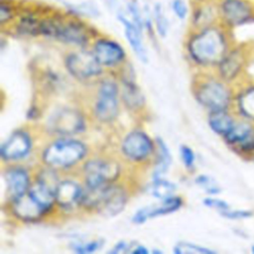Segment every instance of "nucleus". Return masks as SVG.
Segmentation results:
<instances>
[{
  "label": "nucleus",
  "instance_id": "nucleus-2",
  "mask_svg": "<svg viewBox=\"0 0 254 254\" xmlns=\"http://www.w3.org/2000/svg\"><path fill=\"white\" fill-rule=\"evenodd\" d=\"M188 53L190 60L197 65L219 64L226 56L224 36L215 28H207L190 38Z\"/></svg>",
  "mask_w": 254,
  "mask_h": 254
},
{
  "label": "nucleus",
  "instance_id": "nucleus-1",
  "mask_svg": "<svg viewBox=\"0 0 254 254\" xmlns=\"http://www.w3.org/2000/svg\"><path fill=\"white\" fill-rule=\"evenodd\" d=\"M88 157V145L76 136L53 137L42 148L39 160L41 165L59 173H67L74 169L78 170Z\"/></svg>",
  "mask_w": 254,
  "mask_h": 254
},
{
  "label": "nucleus",
  "instance_id": "nucleus-29",
  "mask_svg": "<svg viewBox=\"0 0 254 254\" xmlns=\"http://www.w3.org/2000/svg\"><path fill=\"white\" fill-rule=\"evenodd\" d=\"M180 157L181 161L184 164L185 168L189 172H192L195 166V155L192 149L188 145H181L180 146Z\"/></svg>",
  "mask_w": 254,
  "mask_h": 254
},
{
  "label": "nucleus",
  "instance_id": "nucleus-35",
  "mask_svg": "<svg viewBox=\"0 0 254 254\" xmlns=\"http://www.w3.org/2000/svg\"><path fill=\"white\" fill-rule=\"evenodd\" d=\"M222 216L230 218V219H240V218H246L251 216V212L250 211H245V210H224L220 212Z\"/></svg>",
  "mask_w": 254,
  "mask_h": 254
},
{
  "label": "nucleus",
  "instance_id": "nucleus-4",
  "mask_svg": "<svg viewBox=\"0 0 254 254\" xmlns=\"http://www.w3.org/2000/svg\"><path fill=\"white\" fill-rule=\"evenodd\" d=\"M120 103L119 82L111 77L100 79L92 104L93 118L101 124L113 123L119 116Z\"/></svg>",
  "mask_w": 254,
  "mask_h": 254
},
{
  "label": "nucleus",
  "instance_id": "nucleus-16",
  "mask_svg": "<svg viewBox=\"0 0 254 254\" xmlns=\"http://www.w3.org/2000/svg\"><path fill=\"white\" fill-rule=\"evenodd\" d=\"M120 99L131 112L142 111L146 106V98L136 82V78L120 80Z\"/></svg>",
  "mask_w": 254,
  "mask_h": 254
},
{
  "label": "nucleus",
  "instance_id": "nucleus-19",
  "mask_svg": "<svg viewBox=\"0 0 254 254\" xmlns=\"http://www.w3.org/2000/svg\"><path fill=\"white\" fill-rule=\"evenodd\" d=\"M235 121L226 110L210 111L208 114V125L210 129L221 136H225L233 127Z\"/></svg>",
  "mask_w": 254,
  "mask_h": 254
},
{
  "label": "nucleus",
  "instance_id": "nucleus-11",
  "mask_svg": "<svg viewBox=\"0 0 254 254\" xmlns=\"http://www.w3.org/2000/svg\"><path fill=\"white\" fill-rule=\"evenodd\" d=\"M34 172L21 163L6 164L3 169V178L6 186L7 202L27 193L33 183Z\"/></svg>",
  "mask_w": 254,
  "mask_h": 254
},
{
  "label": "nucleus",
  "instance_id": "nucleus-24",
  "mask_svg": "<svg viewBox=\"0 0 254 254\" xmlns=\"http://www.w3.org/2000/svg\"><path fill=\"white\" fill-rule=\"evenodd\" d=\"M252 130L245 122H235L231 130L224 136V139L228 144H240Z\"/></svg>",
  "mask_w": 254,
  "mask_h": 254
},
{
  "label": "nucleus",
  "instance_id": "nucleus-10",
  "mask_svg": "<svg viewBox=\"0 0 254 254\" xmlns=\"http://www.w3.org/2000/svg\"><path fill=\"white\" fill-rule=\"evenodd\" d=\"M193 93L196 101L209 112L227 110L230 104L228 88L216 79H207L198 83Z\"/></svg>",
  "mask_w": 254,
  "mask_h": 254
},
{
  "label": "nucleus",
  "instance_id": "nucleus-23",
  "mask_svg": "<svg viewBox=\"0 0 254 254\" xmlns=\"http://www.w3.org/2000/svg\"><path fill=\"white\" fill-rule=\"evenodd\" d=\"M238 107L244 116L254 120V87L241 92L238 97Z\"/></svg>",
  "mask_w": 254,
  "mask_h": 254
},
{
  "label": "nucleus",
  "instance_id": "nucleus-40",
  "mask_svg": "<svg viewBox=\"0 0 254 254\" xmlns=\"http://www.w3.org/2000/svg\"><path fill=\"white\" fill-rule=\"evenodd\" d=\"M153 252H154V253H162V251H161V250H154Z\"/></svg>",
  "mask_w": 254,
  "mask_h": 254
},
{
  "label": "nucleus",
  "instance_id": "nucleus-9",
  "mask_svg": "<svg viewBox=\"0 0 254 254\" xmlns=\"http://www.w3.org/2000/svg\"><path fill=\"white\" fill-rule=\"evenodd\" d=\"M41 35L79 47H83L88 42V34L85 28L74 22L43 20L41 21Z\"/></svg>",
  "mask_w": 254,
  "mask_h": 254
},
{
  "label": "nucleus",
  "instance_id": "nucleus-7",
  "mask_svg": "<svg viewBox=\"0 0 254 254\" xmlns=\"http://www.w3.org/2000/svg\"><path fill=\"white\" fill-rule=\"evenodd\" d=\"M64 64L67 73L81 82L97 79L104 73V67L97 62L92 51L71 52L65 56Z\"/></svg>",
  "mask_w": 254,
  "mask_h": 254
},
{
  "label": "nucleus",
  "instance_id": "nucleus-18",
  "mask_svg": "<svg viewBox=\"0 0 254 254\" xmlns=\"http://www.w3.org/2000/svg\"><path fill=\"white\" fill-rule=\"evenodd\" d=\"M118 19L124 26V34L132 51L140 62L146 64L148 62V56L142 41L141 29L134 22L127 20L123 15H119Z\"/></svg>",
  "mask_w": 254,
  "mask_h": 254
},
{
  "label": "nucleus",
  "instance_id": "nucleus-34",
  "mask_svg": "<svg viewBox=\"0 0 254 254\" xmlns=\"http://www.w3.org/2000/svg\"><path fill=\"white\" fill-rule=\"evenodd\" d=\"M172 8L175 14L180 19H185L188 13V8L183 0H174L172 3Z\"/></svg>",
  "mask_w": 254,
  "mask_h": 254
},
{
  "label": "nucleus",
  "instance_id": "nucleus-22",
  "mask_svg": "<svg viewBox=\"0 0 254 254\" xmlns=\"http://www.w3.org/2000/svg\"><path fill=\"white\" fill-rule=\"evenodd\" d=\"M241 64L242 63L240 55L236 53L226 55L218 64L221 77H223L226 80L232 79L239 72Z\"/></svg>",
  "mask_w": 254,
  "mask_h": 254
},
{
  "label": "nucleus",
  "instance_id": "nucleus-5",
  "mask_svg": "<svg viewBox=\"0 0 254 254\" xmlns=\"http://www.w3.org/2000/svg\"><path fill=\"white\" fill-rule=\"evenodd\" d=\"M44 129L51 137L77 136L85 131L86 119L76 108L60 107L48 116Z\"/></svg>",
  "mask_w": 254,
  "mask_h": 254
},
{
  "label": "nucleus",
  "instance_id": "nucleus-33",
  "mask_svg": "<svg viewBox=\"0 0 254 254\" xmlns=\"http://www.w3.org/2000/svg\"><path fill=\"white\" fill-rule=\"evenodd\" d=\"M128 10H129V13L133 19V22L142 30L143 26L145 25L144 24V20H143V17L141 15V12L137 6V4L135 2H131L129 3L128 5Z\"/></svg>",
  "mask_w": 254,
  "mask_h": 254
},
{
  "label": "nucleus",
  "instance_id": "nucleus-20",
  "mask_svg": "<svg viewBox=\"0 0 254 254\" xmlns=\"http://www.w3.org/2000/svg\"><path fill=\"white\" fill-rule=\"evenodd\" d=\"M223 13L227 21L233 24H239L249 17L250 10L240 0H227L223 4Z\"/></svg>",
  "mask_w": 254,
  "mask_h": 254
},
{
  "label": "nucleus",
  "instance_id": "nucleus-8",
  "mask_svg": "<svg viewBox=\"0 0 254 254\" xmlns=\"http://www.w3.org/2000/svg\"><path fill=\"white\" fill-rule=\"evenodd\" d=\"M35 139L27 128L14 130L1 144L0 158L3 164L22 163L34 151Z\"/></svg>",
  "mask_w": 254,
  "mask_h": 254
},
{
  "label": "nucleus",
  "instance_id": "nucleus-38",
  "mask_svg": "<svg viewBox=\"0 0 254 254\" xmlns=\"http://www.w3.org/2000/svg\"><path fill=\"white\" fill-rule=\"evenodd\" d=\"M130 253H132V254H148L149 250L144 245L139 244L138 242H134Z\"/></svg>",
  "mask_w": 254,
  "mask_h": 254
},
{
  "label": "nucleus",
  "instance_id": "nucleus-17",
  "mask_svg": "<svg viewBox=\"0 0 254 254\" xmlns=\"http://www.w3.org/2000/svg\"><path fill=\"white\" fill-rule=\"evenodd\" d=\"M156 151L153 159L152 180L165 178L172 165V154L169 146L161 137L155 138Z\"/></svg>",
  "mask_w": 254,
  "mask_h": 254
},
{
  "label": "nucleus",
  "instance_id": "nucleus-12",
  "mask_svg": "<svg viewBox=\"0 0 254 254\" xmlns=\"http://www.w3.org/2000/svg\"><path fill=\"white\" fill-rule=\"evenodd\" d=\"M84 187L81 181L72 178H63L56 189L57 209L63 212H72L81 208Z\"/></svg>",
  "mask_w": 254,
  "mask_h": 254
},
{
  "label": "nucleus",
  "instance_id": "nucleus-27",
  "mask_svg": "<svg viewBox=\"0 0 254 254\" xmlns=\"http://www.w3.org/2000/svg\"><path fill=\"white\" fill-rule=\"evenodd\" d=\"M18 31L20 34L26 36L41 35V21L31 16L24 17L18 25Z\"/></svg>",
  "mask_w": 254,
  "mask_h": 254
},
{
  "label": "nucleus",
  "instance_id": "nucleus-39",
  "mask_svg": "<svg viewBox=\"0 0 254 254\" xmlns=\"http://www.w3.org/2000/svg\"><path fill=\"white\" fill-rule=\"evenodd\" d=\"M40 116V109L36 105H32L27 112V117L29 120H36Z\"/></svg>",
  "mask_w": 254,
  "mask_h": 254
},
{
  "label": "nucleus",
  "instance_id": "nucleus-30",
  "mask_svg": "<svg viewBox=\"0 0 254 254\" xmlns=\"http://www.w3.org/2000/svg\"><path fill=\"white\" fill-rule=\"evenodd\" d=\"M195 185L200 187L208 194H216L220 191V189L216 186L213 179L207 175H199L194 179Z\"/></svg>",
  "mask_w": 254,
  "mask_h": 254
},
{
  "label": "nucleus",
  "instance_id": "nucleus-37",
  "mask_svg": "<svg viewBox=\"0 0 254 254\" xmlns=\"http://www.w3.org/2000/svg\"><path fill=\"white\" fill-rule=\"evenodd\" d=\"M11 18V11L10 9L5 6L4 4H1L0 7V21L1 23H4L6 21H8Z\"/></svg>",
  "mask_w": 254,
  "mask_h": 254
},
{
  "label": "nucleus",
  "instance_id": "nucleus-13",
  "mask_svg": "<svg viewBox=\"0 0 254 254\" xmlns=\"http://www.w3.org/2000/svg\"><path fill=\"white\" fill-rule=\"evenodd\" d=\"M92 53L104 68H119L126 60L123 47L110 39H99L92 47Z\"/></svg>",
  "mask_w": 254,
  "mask_h": 254
},
{
  "label": "nucleus",
  "instance_id": "nucleus-15",
  "mask_svg": "<svg viewBox=\"0 0 254 254\" xmlns=\"http://www.w3.org/2000/svg\"><path fill=\"white\" fill-rule=\"evenodd\" d=\"M185 204L184 197L174 194L170 197L160 200L158 203L145 205L134 212L131 220L134 224H143L150 218L164 216L178 211Z\"/></svg>",
  "mask_w": 254,
  "mask_h": 254
},
{
  "label": "nucleus",
  "instance_id": "nucleus-6",
  "mask_svg": "<svg viewBox=\"0 0 254 254\" xmlns=\"http://www.w3.org/2000/svg\"><path fill=\"white\" fill-rule=\"evenodd\" d=\"M122 158L135 165L152 163L156 151L155 139L142 129H133L126 133L120 142Z\"/></svg>",
  "mask_w": 254,
  "mask_h": 254
},
{
  "label": "nucleus",
  "instance_id": "nucleus-21",
  "mask_svg": "<svg viewBox=\"0 0 254 254\" xmlns=\"http://www.w3.org/2000/svg\"><path fill=\"white\" fill-rule=\"evenodd\" d=\"M177 185L165 178L155 179L147 187V192H149L153 197L162 200L175 194L177 190Z\"/></svg>",
  "mask_w": 254,
  "mask_h": 254
},
{
  "label": "nucleus",
  "instance_id": "nucleus-14",
  "mask_svg": "<svg viewBox=\"0 0 254 254\" xmlns=\"http://www.w3.org/2000/svg\"><path fill=\"white\" fill-rule=\"evenodd\" d=\"M10 215L19 222L37 223L47 217L43 208L27 193L7 202Z\"/></svg>",
  "mask_w": 254,
  "mask_h": 254
},
{
  "label": "nucleus",
  "instance_id": "nucleus-36",
  "mask_svg": "<svg viewBox=\"0 0 254 254\" xmlns=\"http://www.w3.org/2000/svg\"><path fill=\"white\" fill-rule=\"evenodd\" d=\"M239 147L244 151H252L254 150V130L252 129L247 137L239 144Z\"/></svg>",
  "mask_w": 254,
  "mask_h": 254
},
{
  "label": "nucleus",
  "instance_id": "nucleus-28",
  "mask_svg": "<svg viewBox=\"0 0 254 254\" xmlns=\"http://www.w3.org/2000/svg\"><path fill=\"white\" fill-rule=\"evenodd\" d=\"M154 17H155V23H156L158 34L163 38L166 37L169 29V22L160 4H157L154 8Z\"/></svg>",
  "mask_w": 254,
  "mask_h": 254
},
{
  "label": "nucleus",
  "instance_id": "nucleus-25",
  "mask_svg": "<svg viewBox=\"0 0 254 254\" xmlns=\"http://www.w3.org/2000/svg\"><path fill=\"white\" fill-rule=\"evenodd\" d=\"M105 244V240L102 238L93 239L89 241H76L70 244L71 250L78 254H88L100 250Z\"/></svg>",
  "mask_w": 254,
  "mask_h": 254
},
{
  "label": "nucleus",
  "instance_id": "nucleus-32",
  "mask_svg": "<svg viewBox=\"0 0 254 254\" xmlns=\"http://www.w3.org/2000/svg\"><path fill=\"white\" fill-rule=\"evenodd\" d=\"M133 242H129V241H125V240H119L117 241L112 248H110L108 250V253L110 254H120V253H130L131 248L133 246Z\"/></svg>",
  "mask_w": 254,
  "mask_h": 254
},
{
  "label": "nucleus",
  "instance_id": "nucleus-3",
  "mask_svg": "<svg viewBox=\"0 0 254 254\" xmlns=\"http://www.w3.org/2000/svg\"><path fill=\"white\" fill-rule=\"evenodd\" d=\"M120 162L108 157H88L79 167V180L87 189H100L116 183L121 176Z\"/></svg>",
  "mask_w": 254,
  "mask_h": 254
},
{
  "label": "nucleus",
  "instance_id": "nucleus-31",
  "mask_svg": "<svg viewBox=\"0 0 254 254\" xmlns=\"http://www.w3.org/2000/svg\"><path fill=\"white\" fill-rule=\"evenodd\" d=\"M203 204L209 208H213V209H216L218 211H224V210H227L229 209V206H228V203L225 202L224 200L222 199H219V198H214V197H205L203 199Z\"/></svg>",
  "mask_w": 254,
  "mask_h": 254
},
{
  "label": "nucleus",
  "instance_id": "nucleus-26",
  "mask_svg": "<svg viewBox=\"0 0 254 254\" xmlns=\"http://www.w3.org/2000/svg\"><path fill=\"white\" fill-rule=\"evenodd\" d=\"M173 252L175 254H212L214 253L213 250H210L204 246L192 243V242H187V241H180L178 242L174 248Z\"/></svg>",
  "mask_w": 254,
  "mask_h": 254
}]
</instances>
